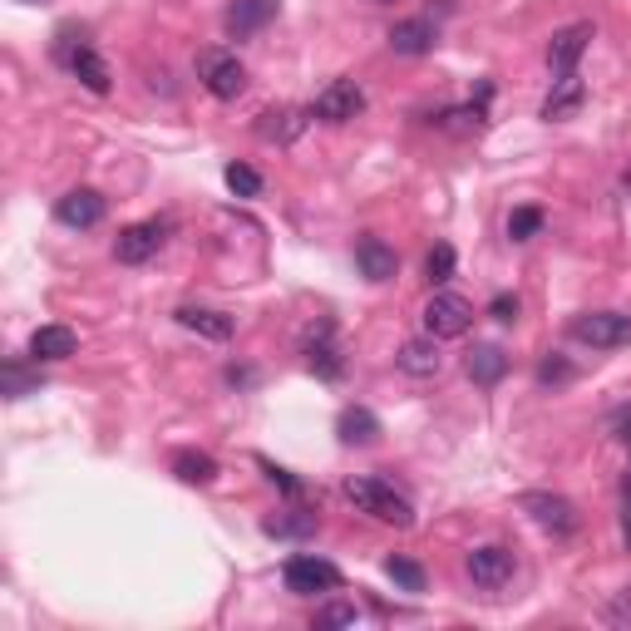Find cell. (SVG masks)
Listing matches in <instances>:
<instances>
[{
	"mask_svg": "<svg viewBox=\"0 0 631 631\" xmlns=\"http://www.w3.org/2000/svg\"><path fill=\"white\" fill-rule=\"evenodd\" d=\"M345 499H351L361 513H371L375 523H391V528H409V523H415L409 499L405 493H395L385 479H365V473H355V479H345Z\"/></svg>",
	"mask_w": 631,
	"mask_h": 631,
	"instance_id": "6da1fadb",
	"label": "cell"
},
{
	"mask_svg": "<svg viewBox=\"0 0 631 631\" xmlns=\"http://www.w3.org/2000/svg\"><path fill=\"white\" fill-rule=\"evenodd\" d=\"M55 217L65 227H99L104 223V197L94 193V188H75V193H65L55 203Z\"/></svg>",
	"mask_w": 631,
	"mask_h": 631,
	"instance_id": "5bb4252c",
	"label": "cell"
},
{
	"mask_svg": "<svg viewBox=\"0 0 631 631\" xmlns=\"http://www.w3.org/2000/svg\"><path fill=\"white\" fill-rule=\"evenodd\" d=\"M301 129H307V114H297V109H271V114H261V124H257L261 139H277V143L297 139Z\"/></svg>",
	"mask_w": 631,
	"mask_h": 631,
	"instance_id": "cb8c5ba5",
	"label": "cell"
},
{
	"mask_svg": "<svg viewBox=\"0 0 631 631\" xmlns=\"http://www.w3.org/2000/svg\"><path fill=\"white\" fill-rule=\"evenodd\" d=\"M391 50L395 55H429L435 50V25L429 20H399L391 30Z\"/></svg>",
	"mask_w": 631,
	"mask_h": 631,
	"instance_id": "d6986e66",
	"label": "cell"
},
{
	"mask_svg": "<svg viewBox=\"0 0 631 631\" xmlns=\"http://www.w3.org/2000/svg\"><path fill=\"white\" fill-rule=\"evenodd\" d=\"M385 577L395 587H405V592H425V567L415 557H385Z\"/></svg>",
	"mask_w": 631,
	"mask_h": 631,
	"instance_id": "d4e9b609",
	"label": "cell"
},
{
	"mask_svg": "<svg viewBox=\"0 0 631 631\" xmlns=\"http://www.w3.org/2000/svg\"><path fill=\"white\" fill-rule=\"evenodd\" d=\"M307 361H311V371L316 375H325V381H335V375L345 371V361H341V351L331 345V325H316V341L307 345Z\"/></svg>",
	"mask_w": 631,
	"mask_h": 631,
	"instance_id": "7402d4cb",
	"label": "cell"
},
{
	"mask_svg": "<svg viewBox=\"0 0 631 631\" xmlns=\"http://www.w3.org/2000/svg\"><path fill=\"white\" fill-rule=\"evenodd\" d=\"M464 371H469V381H479V385H499L503 371H509V355H503L499 345H473Z\"/></svg>",
	"mask_w": 631,
	"mask_h": 631,
	"instance_id": "44dd1931",
	"label": "cell"
},
{
	"mask_svg": "<svg viewBox=\"0 0 631 631\" xmlns=\"http://www.w3.org/2000/svg\"><path fill=\"white\" fill-rule=\"evenodd\" d=\"M587 104V84L577 79V69L573 75H557L553 79V89H548V99H543V119L548 124H567V119H577V109Z\"/></svg>",
	"mask_w": 631,
	"mask_h": 631,
	"instance_id": "9c48e42d",
	"label": "cell"
},
{
	"mask_svg": "<svg viewBox=\"0 0 631 631\" xmlns=\"http://www.w3.org/2000/svg\"><path fill=\"white\" fill-rule=\"evenodd\" d=\"M538 233H543V213H538V207H518V213L509 217V237L513 242H528Z\"/></svg>",
	"mask_w": 631,
	"mask_h": 631,
	"instance_id": "83f0119b",
	"label": "cell"
},
{
	"mask_svg": "<svg viewBox=\"0 0 631 631\" xmlns=\"http://www.w3.org/2000/svg\"><path fill=\"white\" fill-rule=\"evenodd\" d=\"M335 435H341V445H375L381 439V419L371 415L365 405H345L341 419H335Z\"/></svg>",
	"mask_w": 631,
	"mask_h": 631,
	"instance_id": "e0dca14e",
	"label": "cell"
},
{
	"mask_svg": "<svg viewBox=\"0 0 631 631\" xmlns=\"http://www.w3.org/2000/svg\"><path fill=\"white\" fill-rule=\"evenodd\" d=\"M55 55L65 60V65H69V75H75V79L84 84V89H94V94H109V84H114V79H109V65H104V60L94 55L89 45H60Z\"/></svg>",
	"mask_w": 631,
	"mask_h": 631,
	"instance_id": "8fae6325",
	"label": "cell"
},
{
	"mask_svg": "<svg viewBox=\"0 0 631 631\" xmlns=\"http://www.w3.org/2000/svg\"><path fill=\"white\" fill-rule=\"evenodd\" d=\"M567 375H573V365H567L563 355H548V361L538 365V381L543 385H557V381H567Z\"/></svg>",
	"mask_w": 631,
	"mask_h": 631,
	"instance_id": "1f68e13d",
	"label": "cell"
},
{
	"mask_svg": "<svg viewBox=\"0 0 631 631\" xmlns=\"http://www.w3.org/2000/svg\"><path fill=\"white\" fill-rule=\"evenodd\" d=\"M425 277H429V287H445V281L454 277V247H449V242H439L425 257Z\"/></svg>",
	"mask_w": 631,
	"mask_h": 631,
	"instance_id": "484cf974",
	"label": "cell"
},
{
	"mask_svg": "<svg viewBox=\"0 0 631 631\" xmlns=\"http://www.w3.org/2000/svg\"><path fill=\"white\" fill-rule=\"evenodd\" d=\"M267 533H271V538H301V533H316V518L297 509V518H271Z\"/></svg>",
	"mask_w": 631,
	"mask_h": 631,
	"instance_id": "f1b7e54d",
	"label": "cell"
},
{
	"mask_svg": "<svg viewBox=\"0 0 631 631\" xmlns=\"http://www.w3.org/2000/svg\"><path fill=\"white\" fill-rule=\"evenodd\" d=\"M25 391H30V375L20 371V365H6V395H10V399H20Z\"/></svg>",
	"mask_w": 631,
	"mask_h": 631,
	"instance_id": "836d02e7",
	"label": "cell"
},
{
	"mask_svg": "<svg viewBox=\"0 0 631 631\" xmlns=\"http://www.w3.org/2000/svg\"><path fill=\"white\" fill-rule=\"evenodd\" d=\"M449 119H454V129H459V133L483 129V104H464V109H454V114H449Z\"/></svg>",
	"mask_w": 631,
	"mask_h": 631,
	"instance_id": "4dcf8cb0",
	"label": "cell"
},
{
	"mask_svg": "<svg viewBox=\"0 0 631 631\" xmlns=\"http://www.w3.org/2000/svg\"><path fill=\"white\" fill-rule=\"evenodd\" d=\"M197 79H203V89L223 104H233L247 94V69H242V60L227 55V50H203V55H197Z\"/></svg>",
	"mask_w": 631,
	"mask_h": 631,
	"instance_id": "7a4b0ae2",
	"label": "cell"
},
{
	"mask_svg": "<svg viewBox=\"0 0 631 631\" xmlns=\"http://www.w3.org/2000/svg\"><path fill=\"white\" fill-rule=\"evenodd\" d=\"M178 325H188V331L203 335V341H227V335H233V316L203 311V307H183L178 311Z\"/></svg>",
	"mask_w": 631,
	"mask_h": 631,
	"instance_id": "ffe728a7",
	"label": "cell"
},
{
	"mask_svg": "<svg viewBox=\"0 0 631 631\" xmlns=\"http://www.w3.org/2000/svg\"><path fill=\"white\" fill-rule=\"evenodd\" d=\"M261 469H267V479H271V483H277V489H287V493H301V483H297V479H291V473H287V469L267 464V459H261Z\"/></svg>",
	"mask_w": 631,
	"mask_h": 631,
	"instance_id": "e575fe53",
	"label": "cell"
},
{
	"mask_svg": "<svg viewBox=\"0 0 631 631\" xmlns=\"http://www.w3.org/2000/svg\"><path fill=\"white\" fill-rule=\"evenodd\" d=\"M316 622H321V627H355V622H361V612H355L351 602H331V607L316 612Z\"/></svg>",
	"mask_w": 631,
	"mask_h": 631,
	"instance_id": "f546056e",
	"label": "cell"
},
{
	"mask_svg": "<svg viewBox=\"0 0 631 631\" xmlns=\"http://www.w3.org/2000/svg\"><path fill=\"white\" fill-rule=\"evenodd\" d=\"M287 592H301V597H311V592H331V587H341V573H335L325 557H291L287 563Z\"/></svg>",
	"mask_w": 631,
	"mask_h": 631,
	"instance_id": "52a82bcc",
	"label": "cell"
},
{
	"mask_svg": "<svg viewBox=\"0 0 631 631\" xmlns=\"http://www.w3.org/2000/svg\"><path fill=\"white\" fill-rule=\"evenodd\" d=\"M227 188H233L237 197H257L261 193V173L257 168H247V163H227Z\"/></svg>",
	"mask_w": 631,
	"mask_h": 631,
	"instance_id": "4316f807",
	"label": "cell"
},
{
	"mask_svg": "<svg viewBox=\"0 0 631 631\" xmlns=\"http://www.w3.org/2000/svg\"><path fill=\"white\" fill-rule=\"evenodd\" d=\"M617 429H622V439L631 445V409H622V415H617Z\"/></svg>",
	"mask_w": 631,
	"mask_h": 631,
	"instance_id": "d590c367",
	"label": "cell"
},
{
	"mask_svg": "<svg viewBox=\"0 0 631 631\" xmlns=\"http://www.w3.org/2000/svg\"><path fill=\"white\" fill-rule=\"evenodd\" d=\"M79 351V335L69 331V325H40L35 335H30V361H69V355Z\"/></svg>",
	"mask_w": 631,
	"mask_h": 631,
	"instance_id": "2e32d148",
	"label": "cell"
},
{
	"mask_svg": "<svg viewBox=\"0 0 631 631\" xmlns=\"http://www.w3.org/2000/svg\"><path fill=\"white\" fill-rule=\"evenodd\" d=\"M395 361H399V371H405V375H419V381H425V375H439V361H445V355H439L435 335H419V341L399 345Z\"/></svg>",
	"mask_w": 631,
	"mask_h": 631,
	"instance_id": "ac0fdd59",
	"label": "cell"
},
{
	"mask_svg": "<svg viewBox=\"0 0 631 631\" xmlns=\"http://www.w3.org/2000/svg\"><path fill=\"white\" fill-rule=\"evenodd\" d=\"M355 267H361V277H365V281H391L395 271H399V257H395L391 242H381V237H361V242H355Z\"/></svg>",
	"mask_w": 631,
	"mask_h": 631,
	"instance_id": "9a60e30c",
	"label": "cell"
},
{
	"mask_svg": "<svg viewBox=\"0 0 631 631\" xmlns=\"http://www.w3.org/2000/svg\"><path fill=\"white\" fill-rule=\"evenodd\" d=\"M489 316H493V321H503V325H509V321H518V297H509V291H503V297H493Z\"/></svg>",
	"mask_w": 631,
	"mask_h": 631,
	"instance_id": "d6a6232c",
	"label": "cell"
},
{
	"mask_svg": "<svg viewBox=\"0 0 631 631\" xmlns=\"http://www.w3.org/2000/svg\"><path fill=\"white\" fill-rule=\"evenodd\" d=\"M523 513H528L533 523H538L543 533H553V538H567V533H577V503H567L563 493H523Z\"/></svg>",
	"mask_w": 631,
	"mask_h": 631,
	"instance_id": "5b68a950",
	"label": "cell"
},
{
	"mask_svg": "<svg viewBox=\"0 0 631 631\" xmlns=\"http://www.w3.org/2000/svg\"><path fill=\"white\" fill-rule=\"evenodd\" d=\"M469 577L479 587H489V592H499V587L513 577V553L499 548V543H489V548H473L469 553Z\"/></svg>",
	"mask_w": 631,
	"mask_h": 631,
	"instance_id": "30bf717a",
	"label": "cell"
},
{
	"mask_svg": "<svg viewBox=\"0 0 631 631\" xmlns=\"http://www.w3.org/2000/svg\"><path fill=\"white\" fill-rule=\"evenodd\" d=\"M469 325H473V307L464 297H454V291H435L425 301V335H435V341H459V335H469Z\"/></svg>",
	"mask_w": 631,
	"mask_h": 631,
	"instance_id": "3957f363",
	"label": "cell"
},
{
	"mask_svg": "<svg viewBox=\"0 0 631 631\" xmlns=\"http://www.w3.org/2000/svg\"><path fill=\"white\" fill-rule=\"evenodd\" d=\"M365 109V89L355 79H331L321 94H316V119H325V124H351L355 114Z\"/></svg>",
	"mask_w": 631,
	"mask_h": 631,
	"instance_id": "8992f818",
	"label": "cell"
},
{
	"mask_svg": "<svg viewBox=\"0 0 631 631\" xmlns=\"http://www.w3.org/2000/svg\"><path fill=\"white\" fill-rule=\"evenodd\" d=\"M271 20H277V0H233L223 25L233 40H247V35H257L261 25H271Z\"/></svg>",
	"mask_w": 631,
	"mask_h": 631,
	"instance_id": "4fadbf2b",
	"label": "cell"
},
{
	"mask_svg": "<svg viewBox=\"0 0 631 631\" xmlns=\"http://www.w3.org/2000/svg\"><path fill=\"white\" fill-rule=\"evenodd\" d=\"M622 543H627V553H631V503H627V513H622Z\"/></svg>",
	"mask_w": 631,
	"mask_h": 631,
	"instance_id": "8d00e7d4",
	"label": "cell"
},
{
	"mask_svg": "<svg viewBox=\"0 0 631 631\" xmlns=\"http://www.w3.org/2000/svg\"><path fill=\"white\" fill-rule=\"evenodd\" d=\"M592 35H597V30L587 25V20H582V25L557 30L553 45H548V65L557 69V75H573L577 60H582V55H587V45H592Z\"/></svg>",
	"mask_w": 631,
	"mask_h": 631,
	"instance_id": "7c38bea8",
	"label": "cell"
},
{
	"mask_svg": "<svg viewBox=\"0 0 631 631\" xmlns=\"http://www.w3.org/2000/svg\"><path fill=\"white\" fill-rule=\"evenodd\" d=\"M163 237H168V223H133L119 233V242H114V257H119L124 267H143L149 257H158Z\"/></svg>",
	"mask_w": 631,
	"mask_h": 631,
	"instance_id": "ba28073f",
	"label": "cell"
},
{
	"mask_svg": "<svg viewBox=\"0 0 631 631\" xmlns=\"http://www.w3.org/2000/svg\"><path fill=\"white\" fill-rule=\"evenodd\" d=\"M375 6H395V0H375Z\"/></svg>",
	"mask_w": 631,
	"mask_h": 631,
	"instance_id": "74e56055",
	"label": "cell"
},
{
	"mask_svg": "<svg viewBox=\"0 0 631 631\" xmlns=\"http://www.w3.org/2000/svg\"><path fill=\"white\" fill-rule=\"evenodd\" d=\"M173 473L183 483H193V489H207V483L217 479V459L213 454H197V449H183V454L173 459Z\"/></svg>",
	"mask_w": 631,
	"mask_h": 631,
	"instance_id": "603a6c76",
	"label": "cell"
},
{
	"mask_svg": "<svg viewBox=\"0 0 631 631\" xmlns=\"http://www.w3.org/2000/svg\"><path fill=\"white\" fill-rule=\"evenodd\" d=\"M573 341L592 345V351H617L631 341V316L622 311H587L573 321Z\"/></svg>",
	"mask_w": 631,
	"mask_h": 631,
	"instance_id": "277c9868",
	"label": "cell"
},
{
	"mask_svg": "<svg viewBox=\"0 0 631 631\" xmlns=\"http://www.w3.org/2000/svg\"><path fill=\"white\" fill-rule=\"evenodd\" d=\"M627 188H631V168H627Z\"/></svg>",
	"mask_w": 631,
	"mask_h": 631,
	"instance_id": "f35d334b",
	"label": "cell"
}]
</instances>
